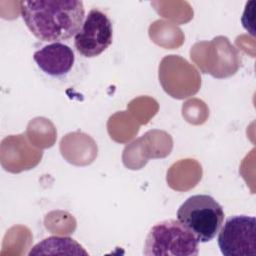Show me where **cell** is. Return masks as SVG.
<instances>
[{"label": "cell", "instance_id": "1", "mask_svg": "<svg viewBox=\"0 0 256 256\" xmlns=\"http://www.w3.org/2000/svg\"><path fill=\"white\" fill-rule=\"evenodd\" d=\"M20 10L28 29L44 42L72 38L85 19L83 2L78 0L22 1Z\"/></svg>", "mask_w": 256, "mask_h": 256}, {"label": "cell", "instance_id": "2", "mask_svg": "<svg viewBox=\"0 0 256 256\" xmlns=\"http://www.w3.org/2000/svg\"><path fill=\"white\" fill-rule=\"evenodd\" d=\"M176 216L198 242L206 243L216 237L225 215L222 206L212 196L197 194L180 205Z\"/></svg>", "mask_w": 256, "mask_h": 256}, {"label": "cell", "instance_id": "3", "mask_svg": "<svg viewBox=\"0 0 256 256\" xmlns=\"http://www.w3.org/2000/svg\"><path fill=\"white\" fill-rule=\"evenodd\" d=\"M198 240L178 220L166 219L149 230L144 243L146 256H196Z\"/></svg>", "mask_w": 256, "mask_h": 256}, {"label": "cell", "instance_id": "4", "mask_svg": "<svg viewBox=\"0 0 256 256\" xmlns=\"http://www.w3.org/2000/svg\"><path fill=\"white\" fill-rule=\"evenodd\" d=\"M256 220L253 216L229 217L218 232V246L225 256L256 255Z\"/></svg>", "mask_w": 256, "mask_h": 256}, {"label": "cell", "instance_id": "5", "mask_svg": "<svg viewBox=\"0 0 256 256\" xmlns=\"http://www.w3.org/2000/svg\"><path fill=\"white\" fill-rule=\"evenodd\" d=\"M113 40V27L105 13L98 9L89 11L80 30L74 36V46L86 58L99 56Z\"/></svg>", "mask_w": 256, "mask_h": 256}, {"label": "cell", "instance_id": "6", "mask_svg": "<svg viewBox=\"0 0 256 256\" xmlns=\"http://www.w3.org/2000/svg\"><path fill=\"white\" fill-rule=\"evenodd\" d=\"M33 59L44 73L59 77L67 74L72 69L75 56L68 45L61 42H53L36 51Z\"/></svg>", "mask_w": 256, "mask_h": 256}, {"label": "cell", "instance_id": "7", "mask_svg": "<svg viewBox=\"0 0 256 256\" xmlns=\"http://www.w3.org/2000/svg\"><path fill=\"white\" fill-rule=\"evenodd\" d=\"M88 255V252L74 239L70 237L50 236L32 247L29 256L32 255Z\"/></svg>", "mask_w": 256, "mask_h": 256}]
</instances>
